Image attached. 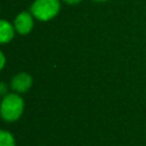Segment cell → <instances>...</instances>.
<instances>
[{"label":"cell","instance_id":"cell-8","mask_svg":"<svg viewBox=\"0 0 146 146\" xmlns=\"http://www.w3.org/2000/svg\"><path fill=\"white\" fill-rule=\"evenodd\" d=\"M0 57H1V65H0V67H1V68H3V66H5V56H3V54H2V52L0 54Z\"/></svg>","mask_w":146,"mask_h":146},{"label":"cell","instance_id":"cell-1","mask_svg":"<svg viewBox=\"0 0 146 146\" xmlns=\"http://www.w3.org/2000/svg\"><path fill=\"white\" fill-rule=\"evenodd\" d=\"M24 111V102L16 94H9L1 102L0 113L5 121L14 122L21 117Z\"/></svg>","mask_w":146,"mask_h":146},{"label":"cell","instance_id":"cell-9","mask_svg":"<svg viewBox=\"0 0 146 146\" xmlns=\"http://www.w3.org/2000/svg\"><path fill=\"white\" fill-rule=\"evenodd\" d=\"M1 95H5V92H6V87H5V83H1Z\"/></svg>","mask_w":146,"mask_h":146},{"label":"cell","instance_id":"cell-5","mask_svg":"<svg viewBox=\"0 0 146 146\" xmlns=\"http://www.w3.org/2000/svg\"><path fill=\"white\" fill-rule=\"evenodd\" d=\"M13 36H14V29L8 22L2 19L0 22V41L2 43L8 42L13 39Z\"/></svg>","mask_w":146,"mask_h":146},{"label":"cell","instance_id":"cell-10","mask_svg":"<svg viewBox=\"0 0 146 146\" xmlns=\"http://www.w3.org/2000/svg\"><path fill=\"white\" fill-rule=\"evenodd\" d=\"M95 1H106V0H95Z\"/></svg>","mask_w":146,"mask_h":146},{"label":"cell","instance_id":"cell-2","mask_svg":"<svg viewBox=\"0 0 146 146\" xmlns=\"http://www.w3.org/2000/svg\"><path fill=\"white\" fill-rule=\"evenodd\" d=\"M32 14L40 21H49L59 11L58 0H35L31 7Z\"/></svg>","mask_w":146,"mask_h":146},{"label":"cell","instance_id":"cell-6","mask_svg":"<svg viewBox=\"0 0 146 146\" xmlns=\"http://www.w3.org/2000/svg\"><path fill=\"white\" fill-rule=\"evenodd\" d=\"M0 146H16L15 138L9 131H0Z\"/></svg>","mask_w":146,"mask_h":146},{"label":"cell","instance_id":"cell-7","mask_svg":"<svg viewBox=\"0 0 146 146\" xmlns=\"http://www.w3.org/2000/svg\"><path fill=\"white\" fill-rule=\"evenodd\" d=\"M65 2H67V3H70V5H75V3H79L81 0H64Z\"/></svg>","mask_w":146,"mask_h":146},{"label":"cell","instance_id":"cell-3","mask_svg":"<svg viewBox=\"0 0 146 146\" xmlns=\"http://www.w3.org/2000/svg\"><path fill=\"white\" fill-rule=\"evenodd\" d=\"M32 27H33V19L29 13L23 11L15 18V29L18 33L26 34L32 30Z\"/></svg>","mask_w":146,"mask_h":146},{"label":"cell","instance_id":"cell-4","mask_svg":"<svg viewBox=\"0 0 146 146\" xmlns=\"http://www.w3.org/2000/svg\"><path fill=\"white\" fill-rule=\"evenodd\" d=\"M32 86V78L27 73H19L15 75L11 81V88L17 92H25Z\"/></svg>","mask_w":146,"mask_h":146}]
</instances>
